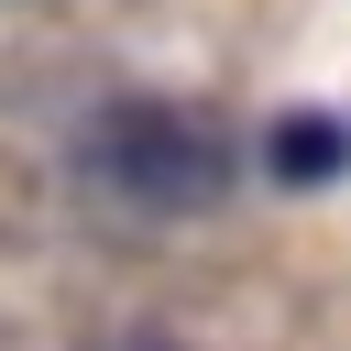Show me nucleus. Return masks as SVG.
Listing matches in <instances>:
<instances>
[{
  "mask_svg": "<svg viewBox=\"0 0 351 351\" xmlns=\"http://www.w3.org/2000/svg\"><path fill=\"white\" fill-rule=\"evenodd\" d=\"M77 165H88L121 208H154V219H197V208H219L230 176H241L230 132H219L208 110H186V99H110V110L88 121Z\"/></svg>",
  "mask_w": 351,
  "mask_h": 351,
  "instance_id": "1",
  "label": "nucleus"
},
{
  "mask_svg": "<svg viewBox=\"0 0 351 351\" xmlns=\"http://www.w3.org/2000/svg\"><path fill=\"white\" fill-rule=\"evenodd\" d=\"M340 165H351V132H340L329 110H285V121L263 132V176H274V186H329Z\"/></svg>",
  "mask_w": 351,
  "mask_h": 351,
  "instance_id": "2",
  "label": "nucleus"
}]
</instances>
